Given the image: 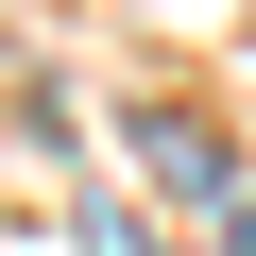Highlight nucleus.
<instances>
[{
  "label": "nucleus",
  "mask_w": 256,
  "mask_h": 256,
  "mask_svg": "<svg viewBox=\"0 0 256 256\" xmlns=\"http://www.w3.org/2000/svg\"><path fill=\"white\" fill-rule=\"evenodd\" d=\"M120 137H137V171H154V188H188V205H222V137H205V120H171V102H137Z\"/></svg>",
  "instance_id": "obj_1"
},
{
  "label": "nucleus",
  "mask_w": 256,
  "mask_h": 256,
  "mask_svg": "<svg viewBox=\"0 0 256 256\" xmlns=\"http://www.w3.org/2000/svg\"><path fill=\"white\" fill-rule=\"evenodd\" d=\"M86 239H102V256H154V239H137V222H86Z\"/></svg>",
  "instance_id": "obj_2"
},
{
  "label": "nucleus",
  "mask_w": 256,
  "mask_h": 256,
  "mask_svg": "<svg viewBox=\"0 0 256 256\" xmlns=\"http://www.w3.org/2000/svg\"><path fill=\"white\" fill-rule=\"evenodd\" d=\"M222 256H256V205H222Z\"/></svg>",
  "instance_id": "obj_3"
}]
</instances>
